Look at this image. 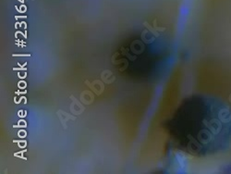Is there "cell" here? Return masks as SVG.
Masks as SVG:
<instances>
[{
  "mask_svg": "<svg viewBox=\"0 0 231 174\" xmlns=\"http://www.w3.org/2000/svg\"><path fill=\"white\" fill-rule=\"evenodd\" d=\"M188 115L187 137L193 151L225 152L231 145V108L216 98L197 100Z\"/></svg>",
  "mask_w": 231,
  "mask_h": 174,
  "instance_id": "obj_1",
  "label": "cell"
}]
</instances>
